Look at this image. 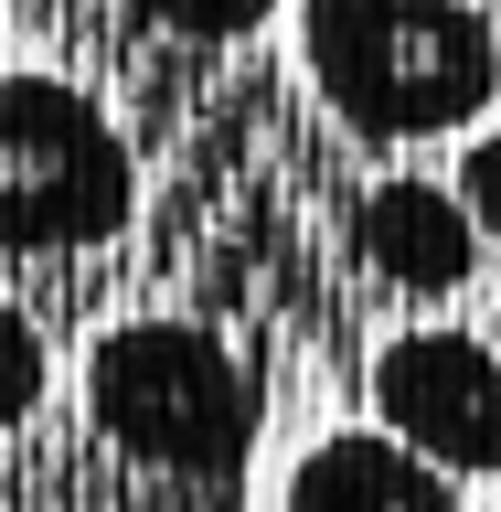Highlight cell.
Instances as JSON below:
<instances>
[{"label": "cell", "mask_w": 501, "mask_h": 512, "mask_svg": "<svg viewBox=\"0 0 501 512\" xmlns=\"http://www.w3.org/2000/svg\"><path fill=\"white\" fill-rule=\"evenodd\" d=\"M363 395H374V427L395 448H416L427 470L501 480V352H491V331H448V320L395 331L374 352Z\"/></svg>", "instance_id": "277c9868"}, {"label": "cell", "mask_w": 501, "mask_h": 512, "mask_svg": "<svg viewBox=\"0 0 501 512\" xmlns=\"http://www.w3.org/2000/svg\"><path fill=\"white\" fill-rule=\"evenodd\" d=\"M448 192H459V214L480 224V246H501V128H480L470 150H459V171H448Z\"/></svg>", "instance_id": "9c48e42d"}, {"label": "cell", "mask_w": 501, "mask_h": 512, "mask_svg": "<svg viewBox=\"0 0 501 512\" xmlns=\"http://www.w3.org/2000/svg\"><path fill=\"white\" fill-rule=\"evenodd\" d=\"M75 406H86V438L160 512H235L256 438H267V363L246 342H224L214 320L139 310L86 342Z\"/></svg>", "instance_id": "6da1fadb"}, {"label": "cell", "mask_w": 501, "mask_h": 512, "mask_svg": "<svg viewBox=\"0 0 501 512\" xmlns=\"http://www.w3.org/2000/svg\"><path fill=\"white\" fill-rule=\"evenodd\" d=\"M491 352H501V310H491Z\"/></svg>", "instance_id": "30bf717a"}, {"label": "cell", "mask_w": 501, "mask_h": 512, "mask_svg": "<svg viewBox=\"0 0 501 512\" xmlns=\"http://www.w3.org/2000/svg\"><path fill=\"white\" fill-rule=\"evenodd\" d=\"M299 75L363 150H427L501 96V22L480 0H299Z\"/></svg>", "instance_id": "7a4b0ae2"}, {"label": "cell", "mask_w": 501, "mask_h": 512, "mask_svg": "<svg viewBox=\"0 0 501 512\" xmlns=\"http://www.w3.org/2000/svg\"><path fill=\"white\" fill-rule=\"evenodd\" d=\"M43 395H54V342H43V320L0 288V438H11V427H32V416H43Z\"/></svg>", "instance_id": "52a82bcc"}, {"label": "cell", "mask_w": 501, "mask_h": 512, "mask_svg": "<svg viewBox=\"0 0 501 512\" xmlns=\"http://www.w3.org/2000/svg\"><path fill=\"white\" fill-rule=\"evenodd\" d=\"M139 224V150L75 75H0V256L64 267Z\"/></svg>", "instance_id": "3957f363"}, {"label": "cell", "mask_w": 501, "mask_h": 512, "mask_svg": "<svg viewBox=\"0 0 501 512\" xmlns=\"http://www.w3.org/2000/svg\"><path fill=\"white\" fill-rule=\"evenodd\" d=\"M278 0H128V22L171 32V43H246Z\"/></svg>", "instance_id": "ba28073f"}, {"label": "cell", "mask_w": 501, "mask_h": 512, "mask_svg": "<svg viewBox=\"0 0 501 512\" xmlns=\"http://www.w3.org/2000/svg\"><path fill=\"white\" fill-rule=\"evenodd\" d=\"M342 246L395 299H459L480 278V224L427 171H374V182L352 192V214H342Z\"/></svg>", "instance_id": "5b68a950"}, {"label": "cell", "mask_w": 501, "mask_h": 512, "mask_svg": "<svg viewBox=\"0 0 501 512\" xmlns=\"http://www.w3.org/2000/svg\"><path fill=\"white\" fill-rule=\"evenodd\" d=\"M278 512H470V502H459L448 470H427L384 427H331V438H310L288 459Z\"/></svg>", "instance_id": "8992f818"}]
</instances>
